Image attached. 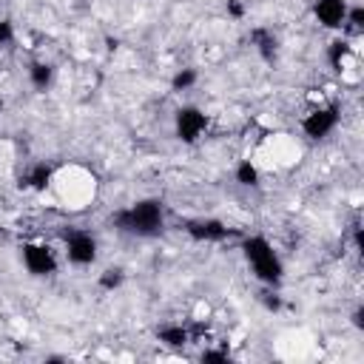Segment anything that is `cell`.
<instances>
[{
	"label": "cell",
	"instance_id": "cell-12",
	"mask_svg": "<svg viewBox=\"0 0 364 364\" xmlns=\"http://www.w3.org/2000/svg\"><path fill=\"white\" fill-rule=\"evenodd\" d=\"M156 338H159L165 347H176V350H182V347L191 341V330L182 327V324H162V327L156 330Z\"/></svg>",
	"mask_w": 364,
	"mask_h": 364
},
{
	"label": "cell",
	"instance_id": "cell-11",
	"mask_svg": "<svg viewBox=\"0 0 364 364\" xmlns=\"http://www.w3.org/2000/svg\"><path fill=\"white\" fill-rule=\"evenodd\" d=\"M28 82H31V88H37V91H48L51 82H54V65L46 63V60L31 63V65H28Z\"/></svg>",
	"mask_w": 364,
	"mask_h": 364
},
{
	"label": "cell",
	"instance_id": "cell-2",
	"mask_svg": "<svg viewBox=\"0 0 364 364\" xmlns=\"http://www.w3.org/2000/svg\"><path fill=\"white\" fill-rule=\"evenodd\" d=\"M242 256L250 267V273L267 284V287H279L284 282V262L279 256V250L273 247V242L262 233H247L242 236Z\"/></svg>",
	"mask_w": 364,
	"mask_h": 364
},
{
	"label": "cell",
	"instance_id": "cell-9",
	"mask_svg": "<svg viewBox=\"0 0 364 364\" xmlns=\"http://www.w3.org/2000/svg\"><path fill=\"white\" fill-rule=\"evenodd\" d=\"M54 173H57V171H54V165H51V162H37V165H31V168L23 173L20 185H23L26 191L43 193V191H48V188H51Z\"/></svg>",
	"mask_w": 364,
	"mask_h": 364
},
{
	"label": "cell",
	"instance_id": "cell-3",
	"mask_svg": "<svg viewBox=\"0 0 364 364\" xmlns=\"http://www.w3.org/2000/svg\"><path fill=\"white\" fill-rule=\"evenodd\" d=\"M63 253L68 259V264L74 267H91L100 256V242L91 230H82V228H71L65 230L63 236Z\"/></svg>",
	"mask_w": 364,
	"mask_h": 364
},
{
	"label": "cell",
	"instance_id": "cell-8",
	"mask_svg": "<svg viewBox=\"0 0 364 364\" xmlns=\"http://www.w3.org/2000/svg\"><path fill=\"white\" fill-rule=\"evenodd\" d=\"M347 9H350L347 0H313V17H316V23L321 28H330V31H341L344 28Z\"/></svg>",
	"mask_w": 364,
	"mask_h": 364
},
{
	"label": "cell",
	"instance_id": "cell-4",
	"mask_svg": "<svg viewBox=\"0 0 364 364\" xmlns=\"http://www.w3.org/2000/svg\"><path fill=\"white\" fill-rule=\"evenodd\" d=\"M20 262L26 267V273L34 279H48L60 270L57 250L46 242H23L20 245Z\"/></svg>",
	"mask_w": 364,
	"mask_h": 364
},
{
	"label": "cell",
	"instance_id": "cell-5",
	"mask_svg": "<svg viewBox=\"0 0 364 364\" xmlns=\"http://www.w3.org/2000/svg\"><path fill=\"white\" fill-rule=\"evenodd\" d=\"M210 117L199 105H179L173 111V136L182 145H196L208 134Z\"/></svg>",
	"mask_w": 364,
	"mask_h": 364
},
{
	"label": "cell",
	"instance_id": "cell-19",
	"mask_svg": "<svg viewBox=\"0 0 364 364\" xmlns=\"http://www.w3.org/2000/svg\"><path fill=\"white\" fill-rule=\"evenodd\" d=\"M3 111H6V102H3V97H0V114H3Z\"/></svg>",
	"mask_w": 364,
	"mask_h": 364
},
{
	"label": "cell",
	"instance_id": "cell-7",
	"mask_svg": "<svg viewBox=\"0 0 364 364\" xmlns=\"http://www.w3.org/2000/svg\"><path fill=\"white\" fill-rule=\"evenodd\" d=\"M185 233H188L193 242H205V245H222V242L239 236L230 225H225L222 219H213V216L188 219V222H185Z\"/></svg>",
	"mask_w": 364,
	"mask_h": 364
},
{
	"label": "cell",
	"instance_id": "cell-15",
	"mask_svg": "<svg viewBox=\"0 0 364 364\" xmlns=\"http://www.w3.org/2000/svg\"><path fill=\"white\" fill-rule=\"evenodd\" d=\"M122 279H125V276H122V270H119V267H108V270L100 276V284H102L105 290H114V287H119V284H122Z\"/></svg>",
	"mask_w": 364,
	"mask_h": 364
},
{
	"label": "cell",
	"instance_id": "cell-6",
	"mask_svg": "<svg viewBox=\"0 0 364 364\" xmlns=\"http://www.w3.org/2000/svg\"><path fill=\"white\" fill-rule=\"evenodd\" d=\"M341 122V108L336 102H327V105H316L310 108L304 117H301V134L307 139H327Z\"/></svg>",
	"mask_w": 364,
	"mask_h": 364
},
{
	"label": "cell",
	"instance_id": "cell-1",
	"mask_svg": "<svg viewBox=\"0 0 364 364\" xmlns=\"http://www.w3.org/2000/svg\"><path fill=\"white\" fill-rule=\"evenodd\" d=\"M114 230L134 236V239H156L168 228V208L156 196H142L119 210L111 213Z\"/></svg>",
	"mask_w": 364,
	"mask_h": 364
},
{
	"label": "cell",
	"instance_id": "cell-13",
	"mask_svg": "<svg viewBox=\"0 0 364 364\" xmlns=\"http://www.w3.org/2000/svg\"><path fill=\"white\" fill-rule=\"evenodd\" d=\"M233 176L242 188H256L262 182V173H259V165L253 159H239L236 168H233Z\"/></svg>",
	"mask_w": 364,
	"mask_h": 364
},
{
	"label": "cell",
	"instance_id": "cell-18",
	"mask_svg": "<svg viewBox=\"0 0 364 364\" xmlns=\"http://www.w3.org/2000/svg\"><path fill=\"white\" fill-rule=\"evenodd\" d=\"M228 11H230L233 17H242V14H245V9H242L236 0H228Z\"/></svg>",
	"mask_w": 364,
	"mask_h": 364
},
{
	"label": "cell",
	"instance_id": "cell-14",
	"mask_svg": "<svg viewBox=\"0 0 364 364\" xmlns=\"http://www.w3.org/2000/svg\"><path fill=\"white\" fill-rule=\"evenodd\" d=\"M199 82V71L196 68H179L173 77H171V91H188Z\"/></svg>",
	"mask_w": 364,
	"mask_h": 364
},
{
	"label": "cell",
	"instance_id": "cell-17",
	"mask_svg": "<svg viewBox=\"0 0 364 364\" xmlns=\"http://www.w3.org/2000/svg\"><path fill=\"white\" fill-rule=\"evenodd\" d=\"M199 358L202 361H228V353L225 350H205Z\"/></svg>",
	"mask_w": 364,
	"mask_h": 364
},
{
	"label": "cell",
	"instance_id": "cell-10",
	"mask_svg": "<svg viewBox=\"0 0 364 364\" xmlns=\"http://www.w3.org/2000/svg\"><path fill=\"white\" fill-rule=\"evenodd\" d=\"M350 54H353L350 40H347V37H336V40L327 46V63H330V68H333V71H344Z\"/></svg>",
	"mask_w": 364,
	"mask_h": 364
},
{
	"label": "cell",
	"instance_id": "cell-16",
	"mask_svg": "<svg viewBox=\"0 0 364 364\" xmlns=\"http://www.w3.org/2000/svg\"><path fill=\"white\" fill-rule=\"evenodd\" d=\"M9 43H14V23L0 17V48L9 46Z\"/></svg>",
	"mask_w": 364,
	"mask_h": 364
}]
</instances>
